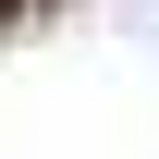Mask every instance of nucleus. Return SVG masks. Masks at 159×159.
Here are the masks:
<instances>
[{
    "instance_id": "nucleus-1",
    "label": "nucleus",
    "mask_w": 159,
    "mask_h": 159,
    "mask_svg": "<svg viewBox=\"0 0 159 159\" xmlns=\"http://www.w3.org/2000/svg\"><path fill=\"white\" fill-rule=\"evenodd\" d=\"M0 12H12V0H0Z\"/></svg>"
}]
</instances>
